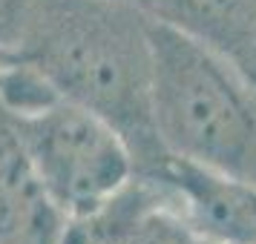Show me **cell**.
Instances as JSON below:
<instances>
[{
  "instance_id": "3957f363",
  "label": "cell",
  "mask_w": 256,
  "mask_h": 244,
  "mask_svg": "<svg viewBox=\"0 0 256 244\" xmlns=\"http://www.w3.org/2000/svg\"><path fill=\"white\" fill-rule=\"evenodd\" d=\"M18 135L64 219L98 210L138 173L127 138L106 118L60 95L20 118Z\"/></svg>"
},
{
  "instance_id": "8992f818",
  "label": "cell",
  "mask_w": 256,
  "mask_h": 244,
  "mask_svg": "<svg viewBox=\"0 0 256 244\" xmlns=\"http://www.w3.org/2000/svg\"><path fill=\"white\" fill-rule=\"evenodd\" d=\"M138 6L216 49L256 83V0H138Z\"/></svg>"
},
{
  "instance_id": "5b68a950",
  "label": "cell",
  "mask_w": 256,
  "mask_h": 244,
  "mask_svg": "<svg viewBox=\"0 0 256 244\" xmlns=\"http://www.w3.org/2000/svg\"><path fill=\"white\" fill-rule=\"evenodd\" d=\"M147 175L167 187L178 213L202 239L256 244V187L176 155Z\"/></svg>"
},
{
  "instance_id": "52a82bcc",
  "label": "cell",
  "mask_w": 256,
  "mask_h": 244,
  "mask_svg": "<svg viewBox=\"0 0 256 244\" xmlns=\"http://www.w3.org/2000/svg\"><path fill=\"white\" fill-rule=\"evenodd\" d=\"M190 244H224V242H213V239H202V236H196Z\"/></svg>"
},
{
  "instance_id": "7a4b0ae2",
  "label": "cell",
  "mask_w": 256,
  "mask_h": 244,
  "mask_svg": "<svg viewBox=\"0 0 256 244\" xmlns=\"http://www.w3.org/2000/svg\"><path fill=\"white\" fill-rule=\"evenodd\" d=\"M152 127L176 158L256 187V83L196 37L150 17Z\"/></svg>"
},
{
  "instance_id": "ba28073f",
  "label": "cell",
  "mask_w": 256,
  "mask_h": 244,
  "mask_svg": "<svg viewBox=\"0 0 256 244\" xmlns=\"http://www.w3.org/2000/svg\"><path fill=\"white\" fill-rule=\"evenodd\" d=\"M130 3H138V0H130Z\"/></svg>"
},
{
  "instance_id": "277c9868",
  "label": "cell",
  "mask_w": 256,
  "mask_h": 244,
  "mask_svg": "<svg viewBox=\"0 0 256 244\" xmlns=\"http://www.w3.org/2000/svg\"><path fill=\"white\" fill-rule=\"evenodd\" d=\"M196 236L167 187L156 175L136 173L106 204L66 219L58 244H190Z\"/></svg>"
},
{
  "instance_id": "6da1fadb",
  "label": "cell",
  "mask_w": 256,
  "mask_h": 244,
  "mask_svg": "<svg viewBox=\"0 0 256 244\" xmlns=\"http://www.w3.org/2000/svg\"><path fill=\"white\" fill-rule=\"evenodd\" d=\"M40 78L127 138L138 173L170 152L152 127L150 14L130 0H52L35 40Z\"/></svg>"
}]
</instances>
